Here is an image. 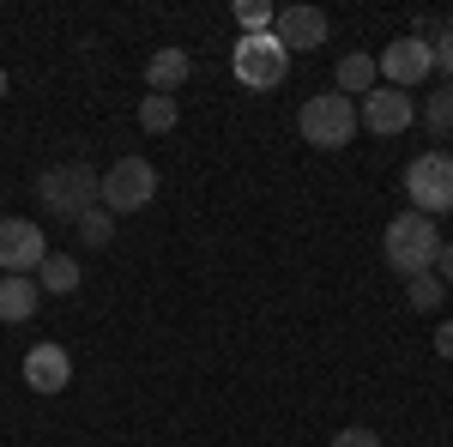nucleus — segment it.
Returning <instances> with one entry per match:
<instances>
[{
  "instance_id": "6",
  "label": "nucleus",
  "mask_w": 453,
  "mask_h": 447,
  "mask_svg": "<svg viewBox=\"0 0 453 447\" xmlns=\"http://www.w3.org/2000/svg\"><path fill=\"white\" fill-rule=\"evenodd\" d=\"M284 67H290V55L279 49V36H242L236 42V55H230V73L242 79L248 91H279L284 85Z\"/></svg>"
},
{
  "instance_id": "17",
  "label": "nucleus",
  "mask_w": 453,
  "mask_h": 447,
  "mask_svg": "<svg viewBox=\"0 0 453 447\" xmlns=\"http://www.w3.org/2000/svg\"><path fill=\"white\" fill-rule=\"evenodd\" d=\"M273 19H279V6H266V0H236V25H242V36H266Z\"/></svg>"
},
{
  "instance_id": "21",
  "label": "nucleus",
  "mask_w": 453,
  "mask_h": 447,
  "mask_svg": "<svg viewBox=\"0 0 453 447\" xmlns=\"http://www.w3.org/2000/svg\"><path fill=\"white\" fill-rule=\"evenodd\" d=\"M333 447H381V435H375L369 423H350V429H339V435H333Z\"/></svg>"
},
{
  "instance_id": "3",
  "label": "nucleus",
  "mask_w": 453,
  "mask_h": 447,
  "mask_svg": "<svg viewBox=\"0 0 453 447\" xmlns=\"http://www.w3.org/2000/svg\"><path fill=\"white\" fill-rule=\"evenodd\" d=\"M296 134L309 139V145H320V151H339L357 134V104L339 97V91H320V97H309V104L296 109Z\"/></svg>"
},
{
  "instance_id": "18",
  "label": "nucleus",
  "mask_w": 453,
  "mask_h": 447,
  "mask_svg": "<svg viewBox=\"0 0 453 447\" xmlns=\"http://www.w3.org/2000/svg\"><path fill=\"white\" fill-rule=\"evenodd\" d=\"M79 242H91V248H109V242H115V212L91 206L85 218H79Z\"/></svg>"
},
{
  "instance_id": "8",
  "label": "nucleus",
  "mask_w": 453,
  "mask_h": 447,
  "mask_svg": "<svg viewBox=\"0 0 453 447\" xmlns=\"http://www.w3.org/2000/svg\"><path fill=\"white\" fill-rule=\"evenodd\" d=\"M49 260V242L31 218H0V273H36Z\"/></svg>"
},
{
  "instance_id": "7",
  "label": "nucleus",
  "mask_w": 453,
  "mask_h": 447,
  "mask_svg": "<svg viewBox=\"0 0 453 447\" xmlns=\"http://www.w3.org/2000/svg\"><path fill=\"white\" fill-rule=\"evenodd\" d=\"M375 67H381V79L393 91H411V85H423L435 73V55H429L423 36H399V42H387L381 55H375Z\"/></svg>"
},
{
  "instance_id": "11",
  "label": "nucleus",
  "mask_w": 453,
  "mask_h": 447,
  "mask_svg": "<svg viewBox=\"0 0 453 447\" xmlns=\"http://www.w3.org/2000/svg\"><path fill=\"white\" fill-rule=\"evenodd\" d=\"M25 387H31V393H67L73 387V357L61 344H31V351H25Z\"/></svg>"
},
{
  "instance_id": "14",
  "label": "nucleus",
  "mask_w": 453,
  "mask_h": 447,
  "mask_svg": "<svg viewBox=\"0 0 453 447\" xmlns=\"http://www.w3.org/2000/svg\"><path fill=\"white\" fill-rule=\"evenodd\" d=\"M194 73V61H188V49H157L151 61H145V85L157 91V97H170L175 85Z\"/></svg>"
},
{
  "instance_id": "13",
  "label": "nucleus",
  "mask_w": 453,
  "mask_h": 447,
  "mask_svg": "<svg viewBox=\"0 0 453 447\" xmlns=\"http://www.w3.org/2000/svg\"><path fill=\"white\" fill-rule=\"evenodd\" d=\"M375 85H381L375 55H345V61H339V73H333V91H339V97H350V104H357V97H369Z\"/></svg>"
},
{
  "instance_id": "9",
  "label": "nucleus",
  "mask_w": 453,
  "mask_h": 447,
  "mask_svg": "<svg viewBox=\"0 0 453 447\" xmlns=\"http://www.w3.org/2000/svg\"><path fill=\"white\" fill-rule=\"evenodd\" d=\"M418 121V104L405 97V91H393V85H375L369 97H363V109H357V127H369V134H405Z\"/></svg>"
},
{
  "instance_id": "24",
  "label": "nucleus",
  "mask_w": 453,
  "mask_h": 447,
  "mask_svg": "<svg viewBox=\"0 0 453 447\" xmlns=\"http://www.w3.org/2000/svg\"><path fill=\"white\" fill-rule=\"evenodd\" d=\"M435 278H441V284H453V236L441 242V254H435Z\"/></svg>"
},
{
  "instance_id": "10",
  "label": "nucleus",
  "mask_w": 453,
  "mask_h": 447,
  "mask_svg": "<svg viewBox=\"0 0 453 447\" xmlns=\"http://www.w3.org/2000/svg\"><path fill=\"white\" fill-rule=\"evenodd\" d=\"M273 36H279L284 55H309V49L326 42V12H320V6H279Z\"/></svg>"
},
{
  "instance_id": "19",
  "label": "nucleus",
  "mask_w": 453,
  "mask_h": 447,
  "mask_svg": "<svg viewBox=\"0 0 453 447\" xmlns=\"http://www.w3.org/2000/svg\"><path fill=\"white\" fill-rule=\"evenodd\" d=\"M441 297H448V290H441V278L435 273H423V278H405V303H411V309H435V303H441Z\"/></svg>"
},
{
  "instance_id": "4",
  "label": "nucleus",
  "mask_w": 453,
  "mask_h": 447,
  "mask_svg": "<svg viewBox=\"0 0 453 447\" xmlns=\"http://www.w3.org/2000/svg\"><path fill=\"white\" fill-rule=\"evenodd\" d=\"M151 194H157V170H151L145 158H121V164H109V170H104L97 206L121 218V212H145V206H151Z\"/></svg>"
},
{
  "instance_id": "15",
  "label": "nucleus",
  "mask_w": 453,
  "mask_h": 447,
  "mask_svg": "<svg viewBox=\"0 0 453 447\" xmlns=\"http://www.w3.org/2000/svg\"><path fill=\"white\" fill-rule=\"evenodd\" d=\"M36 290H49V297H73V290H79V260H73V254H49V260L36 266Z\"/></svg>"
},
{
  "instance_id": "26",
  "label": "nucleus",
  "mask_w": 453,
  "mask_h": 447,
  "mask_svg": "<svg viewBox=\"0 0 453 447\" xmlns=\"http://www.w3.org/2000/svg\"><path fill=\"white\" fill-rule=\"evenodd\" d=\"M0 447H6V442H0Z\"/></svg>"
},
{
  "instance_id": "23",
  "label": "nucleus",
  "mask_w": 453,
  "mask_h": 447,
  "mask_svg": "<svg viewBox=\"0 0 453 447\" xmlns=\"http://www.w3.org/2000/svg\"><path fill=\"white\" fill-rule=\"evenodd\" d=\"M435 357H441V363H453V320H441V327H435Z\"/></svg>"
},
{
  "instance_id": "20",
  "label": "nucleus",
  "mask_w": 453,
  "mask_h": 447,
  "mask_svg": "<svg viewBox=\"0 0 453 447\" xmlns=\"http://www.w3.org/2000/svg\"><path fill=\"white\" fill-rule=\"evenodd\" d=\"M429 134H453V91L429 97Z\"/></svg>"
},
{
  "instance_id": "5",
  "label": "nucleus",
  "mask_w": 453,
  "mask_h": 447,
  "mask_svg": "<svg viewBox=\"0 0 453 447\" xmlns=\"http://www.w3.org/2000/svg\"><path fill=\"white\" fill-rule=\"evenodd\" d=\"M405 194H411V212H423V218L453 212V158H441V151L411 158V170H405Z\"/></svg>"
},
{
  "instance_id": "16",
  "label": "nucleus",
  "mask_w": 453,
  "mask_h": 447,
  "mask_svg": "<svg viewBox=\"0 0 453 447\" xmlns=\"http://www.w3.org/2000/svg\"><path fill=\"white\" fill-rule=\"evenodd\" d=\"M175 115H181V109H175V97H157V91H151V97H140V127H145V134H170Z\"/></svg>"
},
{
  "instance_id": "22",
  "label": "nucleus",
  "mask_w": 453,
  "mask_h": 447,
  "mask_svg": "<svg viewBox=\"0 0 453 447\" xmlns=\"http://www.w3.org/2000/svg\"><path fill=\"white\" fill-rule=\"evenodd\" d=\"M429 55H435V67L441 73H453V19L435 31V42H429Z\"/></svg>"
},
{
  "instance_id": "2",
  "label": "nucleus",
  "mask_w": 453,
  "mask_h": 447,
  "mask_svg": "<svg viewBox=\"0 0 453 447\" xmlns=\"http://www.w3.org/2000/svg\"><path fill=\"white\" fill-rule=\"evenodd\" d=\"M97 188H104V175L91 164H49L36 175V200L49 206V218H73V224L97 206Z\"/></svg>"
},
{
  "instance_id": "12",
  "label": "nucleus",
  "mask_w": 453,
  "mask_h": 447,
  "mask_svg": "<svg viewBox=\"0 0 453 447\" xmlns=\"http://www.w3.org/2000/svg\"><path fill=\"white\" fill-rule=\"evenodd\" d=\"M36 303H42V290H36V278H19V273H0V320L6 327H19V320H31Z\"/></svg>"
},
{
  "instance_id": "25",
  "label": "nucleus",
  "mask_w": 453,
  "mask_h": 447,
  "mask_svg": "<svg viewBox=\"0 0 453 447\" xmlns=\"http://www.w3.org/2000/svg\"><path fill=\"white\" fill-rule=\"evenodd\" d=\"M0 97H6V73H0Z\"/></svg>"
},
{
  "instance_id": "1",
  "label": "nucleus",
  "mask_w": 453,
  "mask_h": 447,
  "mask_svg": "<svg viewBox=\"0 0 453 447\" xmlns=\"http://www.w3.org/2000/svg\"><path fill=\"white\" fill-rule=\"evenodd\" d=\"M441 242H448V236H435V218H423V212H399V218H387L381 254H387V266H393L399 278H423V273H435Z\"/></svg>"
}]
</instances>
